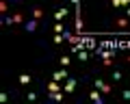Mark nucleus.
Returning a JSON list of instances; mask_svg holds the SVG:
<instances>
[{
	"label": "nucleus",
	"instance_id": "1",
	"mask_svg": "<svg viewBox=\"0 0 130 104\" xmlns=\"http://www.w3.org/2000/svg\"><path fill=\"white\" fill-rule=\"evenodd\" d=\"M78 87V78H74V76H70L67 80H65V85H63V91L65 93H74V89Z\"/></svg>",
	"mask_w": 130,
	"mask_h": 104
},
{
	"label": "nucleus",
	"instance_id": "2",
	"mask_svg": "<svg viewBox=\"0 0 130 104\" xmlns=\"http://www.w3.org/2000/svg\"><path fill=\"white\" fill-rule=\"evenodd\" d=\"M93 87H95V89H100L102 93H111V91H113V87L108 85V82H104L102 78H95V82H93Z\"/></svg>",
	"mask_w": 130,
	"mask_h": 104
},
{
	"label": "nucleus",
	"instance_id": "3",
	"mask_svg": "<svg viewBox=\"0 0 130 104\" xmlns=\"http://www.w3.org/2000/svg\"><path fill=\"white\" fill-rule=\"evenodd\" d=\"M37 22H39V20L28 18L26 22H24V28H26V33H35V28H37Z\"/></svg>",
	"mask_w": 130,
	"mask_h": 104
},
{
	"label": "nucleus",
	"instance_id": "4",
	"mask_svg": "<svg viewBox=\"0 0 130 104\" xmlns=\"http://www.w3.org/2000/svg\"><path fill=\"white\" fill-rule=\"evenodd\" d=\"M67 78H70V72L67 70H59V72H54V74H52V80H67Z\"/></svg>",
	"mask_w": 130,
	"mask_h": 104
},
{
	"label": "nucleus",
	"instance_id": "5",
	"mask_svg": "<svg viewBox=\"0 0 130 104\" xmlns=\"http://www.w3.org/2000/svg\"><path fill=\"white\" fill-rule=\"evenodd\" d=\"M89 98H91L93 102H98V104H102V102H104L102 91H100V89H91V91H89Z\"/></svg>",
	"mask_w": 130,
	"mask_h": 104
},
{
	"label": "nucleus",
	"instance_id": "6",
	"mask_svg": "<svg viewBox=\"0 0 130 104\" xmlns=\"http://www.w3.org/2000/svg\"><path fill=\"white\" fill-rule=\"evenodd\" d=\"M70 15V9H65V7H61V9L54 11V20L56 22H63V18H67Z\"/></svg>",
	"mask_w": 130,
	"mask_h": 104
},
{
	"label": "nucleus",
	"instance_id": "7",
	"mask_svg": "<svg viewBox=\"0 0 130 104\" xmlns=\"http://www.w3.org/2000/svg\"><path fill=\"white\" fill-rule=\"evenodd\" d=\"M46 87H48V91H50V93H54V91H63V87H61L59 80H50Z\"/></svg>",
	"mask_w": 130,
	"mask_h": 104
},
{
	"label": "nucleus",
	"instance_id": "8",
	"mask_svg": "<svg viewBox=\"0 0 130 104\" xmlns=\"http://www.w3.org/2000/svg\"><path fill=\"white\" fill-rule=\"evenodd\" d=\"M30 18L41 20L43 18V9H41V7H30Z\"/></svg>",
	"mask_w": 130,
	"mask_h": 104
},
{
	"label": "nucleus",
	"instance_id": "9",
	"mask_svg": "<svg viewBox=\"0 0 130 104\" xmlns=\"http://www.w3.org/2000/svg\"><path fill=\"white\" fill-rule=\"evenodd\" d=\"M18 80H20V85H30V82H32V78H30L28 74H20V78H18Z\"/></svg>",
	"mask_w": 130,
	"mask_h": 104
},
{
	"label": "nucleus",
	"instance_id": "10",
	"mask_svg": "<svg viewBox=\"0 0 130 104\" xmlns=\"http://www.w3.org/2000/svg\"><path fill=\"white\" fill-rule=\"evenodd\" d=\"M63 39H65V35H63V33H56L54 37H52V43H56V46H61V43H63Z\"/></svg>",
	"mask_w": 130,
	"mask_h": 104
},
{
	"label": "nucleus",
	"instance_id": "11",
	"mask_svg": "<svg viewBox=\"0 0 130 104\" xmlns=\"http://www.w3.org/2000/svg\"><path fill=\"white\" fill-rule=\"evenodd\" d=\"M22 22H26V18H24L22 13H15L13 15V24H22Z\"/></svg>",
	"mask_w": 130,
	"mask_h": 104
},
{
	"label": "nucleus",
	"instance_id": "12",
	"mask_svg": "<svg viewBox=\"0 0 130 104\" xmlns=\"http://www.w3.org/2000/svg\"><path fill=\"white\" fill-rule=\"evenodd\" d=\"M52 30H54V33H65V26H63V22H56Z\"/></svg>",
	"mask_w": 130,
	"mask_h": 104
},
{
	"label": "nucleus",
	"instance_id": "13",
	"mask_svg": "<svg viewBox=\"0 0 130 104\" xmlns=\"http://www.w3.org/2000/svg\"><path fill=\"white\" fill-rule=\"evenodd\" d=\"M111 74H113V80H115V82L121 80V72L119 70H111Z\"/></svg>",
	"mask_w": 130,
	"mask_h": 104
},
{
	"label": "nucleus",
	"instance_id": "14",
	"mask_svg": "<svg viewBox=\"0 0 130 104\" xmlns=\"http://www.w3.org/2000/svg\"><path fill=\"white\" fill-rule=\"evenodd\" d=\"M117 26H119V28H126V26H128V20L126 18H117Z\"/></svg>",
	"mask_w": 130,
	"mask_h": 104
},
{
	"label": "nucleus",
	"instance_id": "15",
	"mask_svg": "<svg viewBox=\"0 0 130 104\" xmlns=\"http://www.w3.org/2000/svg\"><path fill=\"white\" fill-rule=\"evenodd\" d=\"M7 9H9L7 0H0V11H2V15H7Z\"/></svg>",
	"mask_w": 130,
	"mask_h": 104
},
{
	"label": "nucleus",
	"instance_id": "16",
	"mask_svg": "<svg viewBox=\"0 0 130 104\" xmlns=\"http://www.w3.org/2000/svg\"><path fill=\"white\" fill-rule=\"evenodd\" d=\"M70 57H67V54H63V57H61V65H63V67H67V65H70Z\"/></svg>",
	"mask_w": 130,
	"mask_h": 104
},
{
	"label": "nucleus",
	"instance_id": "17",
	"mask_svg": "<svg viewBox=\"0 0 130 104\" xmlns=\"http://www.w3.org/2000/svg\"><path fill=\"white\" fill-rule=\"evenodd\" d=\"M26 98L32 102V100H37V93H35V91H28V93H26Z\"/></svg>",
	"mask_w": 130,
	"mask_h": 104
},
{
	"label": "nucleus",
	"instance_id": "18",
	"mask_svg": "<svg viewBox=\"0 0 130 104\" xmlns=\"http://www.w3.org/2000/svg\"><path fill=\"white\" fill-rule=\"evenodd\" d=\"M121 98H124V100H130V89H124V91H121Z\"/></svg>",
	"mask_w": 130,
	"mask_h": 104
},
{
	"label": "nucleus",
	"instance_id": "19",
	"mask_svg": "<svg viewBox=\"0 0 130 104\" xmlns=\"http://www.w3.org/2000/svg\"><path fill=\"white\" fill-rule=\"evenodd\" d=\"M9 100V93H0V102H7Z\"/></svg>",
	"mask_w": 130,
	"mask_h": 104
},
{
	"label": "nucleus",
	"instance_id": "20",
	"mask_svg": "<svg viewBox=\"0 0 130 104\" xmlns=\"http://www.w3.org/2000/svg\"><path fill=\"white\" fill-rule=\"evenodd\" d=\"M102 65H113V59H102Z\"/></svg>",
	"mask_w": 130,
	"mask_h": 104
},
{
	"label": "nucleus",
	"instance_id": "21",
	"mask_svg": "<svg viewBox=\"0 0 130 104\" xmlns=\"http://www.w3.org/2000/svg\"><path fill=\"white\" fill-rule=\"evenodd\" d=\"M111 2H113V7H115V9H119V7H121V2H119V0H111Z\"/></svg>",
	"mask_w": 130,
	"mask_h": 104
},
{
	"label": "nucleus",
	"instance_id": "22",
	"mask_svg": "<svg viewBox=\"0 0 130 104\" xmlns=\"http://www.w3.org/2000/svg\"><path fill=\"white\" fill-rule=\"evenodd\" d=\"M126 18H130V7H126Z\"/></svg>",
	"mask_w": 130,
	"mask_h": 104
},
{
	"label": "nucleus",
	"instance_id": "23",
	"mask_svg": "<svg viewBox=\"0 0 130 104\" xmlns=\"http://www.w3.org/2000/svg\"><path fill=\"white\" fill-rule=\"evenodd\" d=\"M126 61H128V63H130V54H128V57H126Z\"/></svg>",
	"mask_w": 130,
	"mask_h": 104
},
{
	"label": "nucleus",
	"instance_id": "24",
	"mask_svg": "<svg viewBox=\"0 0 130 104\" xmlns=\"http://www.w3.org/2000/svg\"><path fill=\"white\" fill-rule=\"evenodd\" d=\"M15 2H18V0H15Z\"/></svg>",
	"mask_w": 130,
	"mask_h": 104
}]
</instances>
